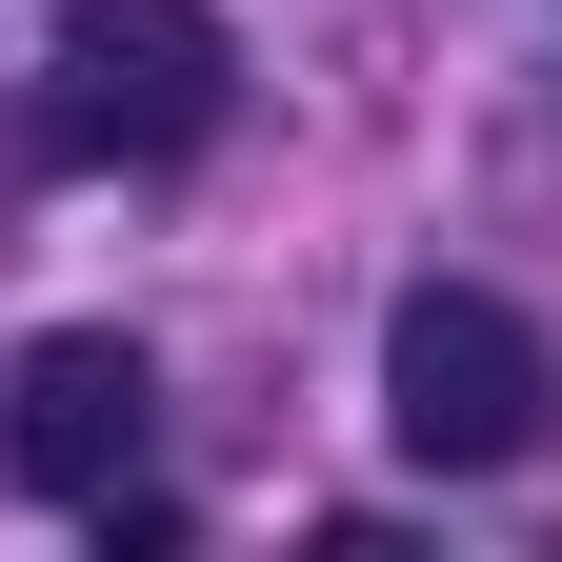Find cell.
Instances as JSON below:
<instances>
[{
	"instance_id": "2",
	"label": "cell",
	"mask_w": 562,
	"mask_h": 562,
	"mask_svg": "<svg viewBox=\"0 0 562 562\" xmlns=\"http://www.w3.org/2000/svg\"><path fill=\"white\" fill-rule=\"evenodd\" d=\"M542 402H562V362H542V322L522 302H482V281H422V302L382 322V422L442 482H482V462H522L542 442Z\"/></svg>"
},
{
	"instance_id": "1",
	"label": "cell",
	"mask_w": 562,
	"mask_h": 562,
	"mask_svg": "<svg viewBox=\"0 0 562 562\" xmlns=\"http://www.w3.org/2000/svg\"><path fill=\"white\" fill-rule=\"evenodd\" d=\"M222 101H241V60H222L201 0H60L21 140H41V161H201Z\"/></svg>"
},
{
	"instance_id": "3",
	"label": "cell",
	"mask_w": 562,
	"mask_h": 562,
	"mask_svg": "<svg viewBox=\"0 0 562 562\" xmlns=\"http://www.w3.org/2000/svg\"><path fill=\"white\" fill-rule=\"evenodd\" d=\"M140 422H161V362H140L121 322H60V341H21V382H0V462H21L41 503H101V482H140Z\"/></svg>"
}]
</instances>
